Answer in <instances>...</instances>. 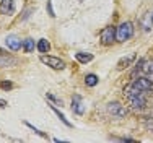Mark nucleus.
I'll use <instances>...</instances> for the list:
<instances>
[{"mask_svg": "<svg viewBox=\"0 0 153 143\" xmlns=\"http://www.w3.org/2000/svg\"><path fill=\"white\" fill-rule=\"evenodd\" d=\"M134 34V26L130 21H124L117 26V41L119 42H124L127 39H130Z\"/></svg>", "mask_w": 153, "mask_h": 143, "instance_id": "f257e3e1", "label": "nucleus"}, {"mask_svg": "<svg viewBox=\"0 0 153 143\" xmlns=\"http://www.w3.org/2000/svg\"><path fill=\"white\" fill-rule=\"evenodd\" d=\"M41 62H42V64H46L47 67L54 68V70H64V68H65V62L62 60V59H59V57L44 56V54H42V56H41Z\"/></svg>", "mask_w": 153, "mask_h": 143, "instance_id": "f03ea898", "label": "nucleus"}, {"mask_svg": "<svg viewBox=\"0 0 153 143\" xmlns=\"http://www.w3.org/2000/svg\"><path fill=\"white\" fill-rule=\"evenodd\" d=\"M116 39H117V28L108 26V28H104L103 31H101V42H103L104 46L112 44Z\"/></svg>", "mask_w": 153, "mask_h": 143, "instance_id": "7ed1b4c3", "label": "nucleus"}, {"mask_svg": "<svg viewBox=\"0 0 153 143\" xmlns=\"http://www.w3.org/2000/svg\"><path fill=\"white\" fill-rule=\"evenodd\" d=\"M108 112L112 114V116H117V117H126L127 116L126 106H122L121 102H109L108 104Z\"/></svg>", "mask_w": 153, "mask_h": 143, "instance_id": "20e7f679", "label": "nucleus"}, {"mask_svg": "<svg viewBox=\"0 0 153 143\" xmlns=\"http://www.w3.org/2000/svg\"><path fill=\"white\" fill-rule=\"evenodd\" d=\"M127 101H129V106H130L132 109H143L145 104H147V99H145L143 93H142V94H137V96L127 98Z\"/></svg>", "mask_w": 153, "mask_h": 143, "instance_id": "39448f33", "label": "nucleus"}, {"mask_svg": "<svg viewBox=\"0 0 153 143\" xmlns=\"http://www.w3.org/2000/svg\"><path fill=\"white\" fill-rule=\"evenodd\" d=\"M134 85H135L140 91H143V93H145V91H150V90H152V85H153V83L147 78V76H138V78H135Z\"/></svg>", "mask_w": 153, "mask_h": 143, "instance_id": "423d86ee", "label": "nucleus"}, {"mask_svg": "<svg viewBox=\"0 0 153 143\" xmlns=\"http://www.w3.org/2000/svg\"><path fill=\"white\" fill-rule=\"evenodd\" d=\"M5 44L7 47H8L10 50H20L21 46H23V41H21L20 38H16V36H8V38L5 39Z\"/></svg>", "mask_w": 153, "mask_h": 143, "instance_id": "0eeeda50", "label": "nucleus"}, {"mask_svg": "<svg viewBox=\"0 0 153 143\" xmlns=\"http://www.w3.org/2000/svg\"><path fill=\"white\" fill-rule=\"evenodd\" d=\"M72 111H74L75 114H78V116H82L83 112H85V106H83L82 98L80 96H74V99H72Z\"/></svg>", "mask_w": 153, "mask_h": 143, "instance_id": "6e6552de", "label": "nucleus"}, {"mask_svg": "<svg viewBox=\"0 0 153 143\" xmlns=\"http://www.w3.org/2000/svg\"><path fill=\"white\" fill-rule=\"evenodd\" d=\"M13 10H15L13 0H2L0 2V13L2 15H10V13H13Z\"/></svg>", "mask_w": 153, "mask_h": 143, "instance_id": "1a4fd4ad", "label": "nucleus"}, {"mask_svg": "<svg viewBox=\"0 0 153 143\" xmlns=\"http://www.w3.org/2000/svg\"><path fill=\"white\" fill-rule=\"evenodd\" d=\"M36 49H38L41 54H47V52H49V49H51V44H49V41H47V39L42 38V39H39V41H38Z\"/></svg>", "mask_w": 153, "mask_h": 143, "instance_id": "9d476101", "label": "nucleus"}, {"mask_svg": "<svg viewBox=\"0 0 153 143\" xmlns=\"http://www.w3.org/2000/svg\"><path fill=\"white\" fill-rule=\"evenodd\" d=\"M16 65V59L8 56H0V67H13Z\"/></svg>", "mask_w": 153, "mask_h": 143, "instance_id": "9b49d317", "label": "nucleus"}, {"mask_svg": "<svg viewBox=\"0 0 153 143\" xmlns=\"http://www.w3.org/2000/svg\"><path fill=\"white\" fill-rule=\"evenodd\" d=\"M142 93H143V91H140L135 85H134V83H132L130 86H127L126 90H124V96H127V98H130V96H137V94H142Z\"/></svg>", "mask_w": 153, "mask_h": 143, "instance_id": "f8f14e48", "label": "nucleus"}, {"mask_svg": "<svg viewBox=\"0 0 153 143\" xmlns=\"http://www.w3.org/2000/svg\"><path fill=\"white\" fill-rule=\"evenodd\" d=\"M75 57L80 64H88V62L93 60V54H88V52H78L75 54Z\"/></svg>", "mask_w": 153, "mask_h": 143, "instance_id": "ddd939ff", "label": "nucleus"}, {"mask_svg": "<svg viewBox=\"0 0 153 143\" xmlns=\"http://www.w3.org/2000/svg\"><path fill=\"white\" fill-rule=\"evenodd\" d=\"M23 50L26 54H30V52H33V50H34V41H33L31 38H26L23 41Z\"/></svg>", "mask_w": 153, "mask_h": 143, "instance_id": "4468645a", "label": "nucleus"}, {"mask_svg": "<svg viewBox=\"0 0 153 143\" xmlns=\"http://www.w3.org/2000/svg\"><path fill=\"white\" fill-rule=\"evenodd\" d=\"M134 59H135V56H130V57H127V59H121V60H119V64H117V68H119V70H122V68H127L130 64H132Z\"/></svg>", "mask_w": 153, "mask_h": 143, "instance_id": "2eb2a0df", "label": "nucleus"}, {"mask_svg": "<svg viewBox=\"0 0 153 143\" xmlns=\"http://www.w3.org/2000/svg\"><path fill=\"white\" fill-rule=\"evenodd\" d=\"M85 83H86V86H96L98 85V76L94 75V73H88V75L85 76Z\"/></svg>", "mask_w": 153, "mask_h": 143, "instance_id": "dca6fc26", "label": "nucleus"}, {"mask_svg": "<svg viewBox=\"0 0 153 143\" xmlns=\"http://www.w3.org/2000/svg\"><path fill=\"white\" fill-rule=\"evenodd\" d=\"M51 107H52V111H54V112H56V114H57V117H59V119H60V120H62V122H64V124H65V125H67V127H72V124H70V122H68V120H67V117H65L64 114H62V112H60V111H57V109H56V107H54V106H51Z\"/></svg>", "mask_w": 153, "mask_h": 143, "instance_id": "f3484780", "label": "nucleus"}, {"mask_svg": "<svg viewBox=\"0 0 153 143\" xmlns=\"http://www.w3.org/2000/svg\"><path fill=\"white\" fill-rule=\"evenodd\" d=\"M46 98H47L49 101H52L54 104H57V106H62V99H59V98H56L52 93H47V94H46Z\"/></svg>", "mask_w": 153, "mask_h": 143, "instance_id": "a211bd4d", "label": "nucleus"}, {"mask_svg": "<svg viewBox=\"0 0 153 143\" xmlns=\"http://www.w3.org/2000/svg\"><path fill=\"white\" fill-rule=\"evenodd\" d=\"M142 70L145 73H153V60L152 62H145L143 67H142Z\"/></svg>", "mask_w": 153, "mask_h": 143, "instance_id": "6ab92c4d", "label": "nucleus"}, {"mask_svg": "<svg viewBox=\"0 0 153 143\" xmlns=\"http://www.w3.org/2000/svg\"><path fill=\"white\" fill-rule=\"evenodd\" d=\"M0 88H2V90H12L13 83L12 82H0Z\"/></svg>", "mask_w": 153, "mask_h": 143, "instance_id": "aec40b11", "label": "nucleus"}, {"mask_svg": "<svg viewBox=\"0 0 153 143\" xmlns=\"http://www.w3.org/2000/svg\"><path fill=\"white\" fill-rule=\"evenodd\" d=\"M26 125L30 127V129H33V130H34V132H36V133H38V135H41V137H44V138H47V135L44 133V132H41V130H39V129H36V127H34V125H31L30 122H26Z\"/></svg>", "mask_w": 153, "mask_h": 143, "instance_id": "412c9836", "label": "nucleus"}, {"mask_svg": "<svg viewBox=\"0 0 153 143\" xmlns=\"http://www.w3.org/2000/svg\"><path fill=\"white\" fill-rule=\"evenodd\" d=\"M47 12H49V16L51 18L56 16V13H54V10H52V0H47Z\"/></svg>", "mask_w": 153, "mask_h": 143, "instance_id": "4be33fe9", "label": "nucleus"}, {"mask_svg": "<svg viewBox=\"0 0 153 143\" xmlns=\"http://www.w3.org/2000/svg\"><path fill=\"white\" fill-rule=\"evenodd\" d=\"M7 106H8V102L5 99H0V107H7Z\"/></svg>", "mask_w": 153, "mask_h": 143, "instance_id": "5701e85b", "label": "nucleus"}, {"mask_svg": "<svg viewBox=\"0 0 153 143\" xmlns=\"http://www.w3.org/2000/svg\"><path fill=\"white\" fill-rule=\"evenodd\" d=\"M147 78L150 80V82L153 83V73H147Z\"/></svg>", "mask_w": 153, "mask_h": 143, "instance_id": "b1692460", "label": "nucleus"}, {"mask_svg": "<svg viewBox=\"0 0 153 143\" xmlns=\"http://www.w3.org/2000/svg\"><path fill=\"white\" fill-rule=\"evenodd\" d=\"M0 54H2V49H0Z\"/></svg>", "mask_w": 153, "mask_h": 143, "instance_id": "393cba45", "label": "nucleus"}, {"mask_svg": "<svg viewBox=\"0 0 153 143\" xmlns=\"http://www.w3.org/2000/svg\"><path fill=\"white\" fill-rule=\"evenodd\" d=\"M152 18H153V13H152Z\"/></svg>", "mask_w": 153, "mask_h": 143, "instance_id": "a878e982", "label": "nucleus"}]
</instances>
